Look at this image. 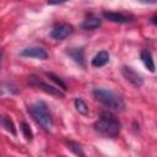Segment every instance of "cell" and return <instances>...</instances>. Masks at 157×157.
Returning a JSON list of instances; mask_svg holds the SVG:
<instances>
[{
  "label": "cell",
  "instance_id": "12",
  "mask_svg": "<svg viewBox=\"0 0 157 157\" xmlns=\"http://www.w3.org/2000/svg\"><path fill=\"white\" fill-rule=\"evenodd\" d=\"M69 55L74 59L75 63H77L78 65L81 66H85V55H83V50L81 48H75V49H71L69 52Z\"/></svg>",
  "mask_w": 157,
  "mask_h": 157
},
{
  "label": "cell",
  "instance_id": "19",
  "mask_svg": "<svg viewBox=\"0 0 157 157\" xmlns=\"http://www.w3.org/2000/svg\"><path fill=\"white\" fill-rule=\"evenodd\" d=\"M4 93V88H2V86L0 85V94H2Z\"/></svg>",
  "mask_w": 157,
  "mask_h": 157
},
{
  "label": "cell",
  "instance_id": "18",
  "mask_svg": "<svg viewBox=\"0 0 157 157\" xmlns=\"http://www.w3.org/2000/svg\"><path fill=\"white\" fill-rule=\"evenodd\" d=\"M67 0H48V4L49 5H58V4H63Z\"/></svg>",
  "mask_w": 157,
  "mask_h": 157
},
{
  "label": "cell",
  "instance_id": "7",
  "mask_svg": "<svg viewBox=\"0 0 157 157\" xmlns=\"http://www.w3.org/2000/svg\"><path fill=\"white\" fill-rule=\"evenodd\" d=\"M121 74H123V76H124L130 83H132L135 87H140V86H142L144 80H142V77H141L134 69L128 67V66H124V67L121 69Z\"/></svg>",
  "mask_w": 157,
  "mask_h": 157
},
{
  "label": "cell",
  "instance_id": "3",
  "mask_svg": "<svg viewBox=\"0 0 157 157\" xmlns=\"http://www.w3.org/2000/svg\"><path fill=\"white\" fill-rule=\"evenodd\" d=\"M93 96L96 97L97 101H99L101 103H103L105 107H108L110 109L120 112V110H124V108H125V104H124L121 97L110 90L96 88V90H93Z\"/></svg>",
  "mask_w": 157,
  "mask_h": 157
},
{
  "label": "cell",
  "instance_id": "16",
  "mask_svg": "<svg viewBox=\"0 0 157 157\" xmlns=\"http://www.w3.org/2000/svg\"><path fill=\"white\" fill-rule=\"evenodd\" d=\"M47 76H48V77H50V78H52V80H53V81H54V82H55V83H56L61 90H64V91L66 90V85H65V83H64V82H63L58 76H55V75H53V74H50V72H48V74H47Z\"/></svg>",
  "mask_w": 157,
  "mask_h": 157
},
{
  "label": "cell",
  "instance_id": "17",
  "mask_svg": "<svg viewBox=\"0 0 157 157\" xmlns=\"http://www.w3.org/2000/svg\"><path fill=\"white\" fill-rule=\"evenodd\" d=\"M70 146H71L70 148H71V150H72V151H74V152H75L76 155H80V156H83V152L81 151V148H80V146H78L77 144H72V142H71V144H70Z\"/></svg>",
  "mask_w": 157,
  "mask_h": 157
},
{
  "label": "cell",
  "instance_id": "20",
  "mask_svg": "<svg viewBox=\"0 0 157 157\" xmlns=\"http://www.w3.org/2000/svg\"><path fill=\"white\" fill-rule=\"evenodd\" d=\"M2 121H4V117H0V125H2Z\"/></svg>",
  "mask_w": 157,
  "mask_h": 157
},
{
  "label": "cell",
  "instance_id": "13",
  "mask_svg": "<svg viewBox=\"0 0 157 157\" xmlns=\"http://www.w3.org/2000/svg\"><path fill=\"white\" fill-rule=\"evenodd\" d=\"M75 108L77 109L78 113H81V114H83V115L88 114V107H87V104H86L81 98H76V99H75Z\"/></svg>",
  "mask_w": 157,
  "mask_h": 157
},
{
  "label": "cell",
  "instance_id": "4",
  "mask_svg": "<svg viewBox=\"0 0 157 157\" xmlns=\"http://www.w3.org/2000/svg\"><path fill=\"white\" fill-rule=\"evenodd\" d=\"M28 82H29V85H31V86H33V87H38V88L43 90L44 92H47V93H49V94H52V96L60 97V98H63V97H64V92H63L61 90H59V88H56V87H54V86L48 85L47 82L42 81L40 78H38V77H37V76H34V75L29 76Z\"/></svg>",
  "mask_w": 157,
  "mask_h": 157
},
{
  "label": "cell",
  "instance_id": "5",
  "mask_svg": "<svg viewBox=\"0 0 157 157\" xmlns=\"http://www.w3.org/2000/svg\"><path fill=\"white\" fill-rule=\"evenodd\" d=\"M74 32V27L69 23H59L52 29V37L55 40H63Z\"/></svg>",
  "mask_w": 157,
  "mask_h": 157
},
{
  "label": "cell",
  "instance_id": "8",
  "mask_svg": "<svg viewBox=\"0 0 157 157\" xmlns=\"http://www.w3.org/2000/svg\"><path fill=\"white\" fill-rule=\"evenodd\" d=\"M21 55L22 56H28V58H36V59H40V60H44L48 56L47 52L43 48H39V47L26 48L21 52Z\"/></svg>",
  "mask_w": 157,
  "mask_h": 157
},
{
  "label": "cell",
  "instance_id": "11",
  "mask_svg": "<svg viewBox=\"0 0 157 157\" xmlns=\"http://www.w3.org/2000/svg\"><path fill=\"white\" fill-rule=\"evenodd\" d=\"M140 56H141V60H142V63H144V65L151 71V72H153L155 71V63H153V59H152V55H151V53L148 52V50H142L141 52V54H140Z\"/></svg>",
  "mask_w": 157,
  "mask_h": 157
},
{
  "label": "cell",
  "instance_id": "9",
  "mask_svg": "<svg viewBox=\"0 0 157 157\" xmlns=\"http://www.w3.org/2000/svg\"><path fill=\"white\" fill-rule=\"evenodd\" d=\"M102 23V20L94 15H90L83 22H82V28L86 29V31H90V29H94L97 27H99Z\"/></svg>",
  "mask_w": 157,
  "mask_h": 157
},
{
  "label": "cell",
  "instance_id": "10",
  "mask_svg": "<svg viewBox=\"0 0 157 157\" xmlns=\"http://www.w3.org/2000/svg\"><path fill=\"white\" fill-rule=\"evenodd\" d=\"M108 60H109V54H108L107 52L102 50V52H99L98 54H96V55L93 56V59H92V65H93L94 67H102V66H104V65L108 63Z\"/></svg>",
  "mask_w": 157,
  "mask_h": 157
},
{
  "label": "cell",
  "instance_id": "15",
  "mask_svg": "<svg viewBox=\"0 0 157 157\" xmlns=\"http://www.w3.org/2000/svg\"><path fill=\"white\" fill-rule=\"evenodd\" d=\"M21 130H22V132H23L26 140H29V141H31V140H32V131H31L29 126H28L25 121L21 123Z\"/></svg>",
  "mask_w": 157,
  "mask_h": 157
},
{
  "label": "cell",
  "instance_id": "1",
  "mask_svg": "<svg viewBox=\"0 0 157 157\" xmlns=\"http://www.w3.org/2000/svg\"><path fill=\"white\" fill-rule=\"evenodd\" d=\"M94 130L105 137H115L120 131V123L109 112H103L94 123Z\"/></svg>",
  "mask_w": 157,
  "mask_h": 157
},
{
  "label": "cell",
  "instance_id": "2",
  "mask_svg": "<svg viewBox=\"0 0 157 157\" xmlns=\"http://www.w3.org/2000/svg\"><path fill=\"white\" fill-rule=\"evenodd\" d=\"M28 112L32 118L47 131H50L53 128V118L52 114L44 102H36L28 107Z\"/></svg>",
  "mask_w": 157,
  "mask_h": 157
},
{
  "label": "cell",
  "instance_id": "6",
  "mask_svg": "<svg viewBox=\"0 0 157 157\" xmlns=\"http://www.w3.org/2000/svg\"><path fill=\"white\" fill-rule=\"evenodd\" d=\"M103 17L115 23H126V22L134 21V16L128 13H121V12H114V11H104Z\"/></svg>",
  "mask_w": 157,
  "mask_h": 157
},
{
  "label": "cell",
  "instance_id": "14",
  "mask_svg": "<svg viewBox=\"0 0 157 157\" xmlns=\"http://www.w3.org/2000/svg\"><path fill=\"white\" fill-rule=\"evenodd\" d=\"M2 126L7 130V131H10L12 135H16V130H15V126H13V123L10 120V118H6V117H4V121H2Z\"/></svg>",
  "mask_w": 157,
  "mask_h": 157
}]
</instances>
